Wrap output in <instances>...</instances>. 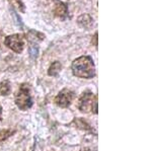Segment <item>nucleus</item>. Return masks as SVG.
Masks as SVG:
<instances>
[{
  "label": "nucleus",
  "mask_w": 152,
  "mask_h": 151,
  "mask_svg": "<svg viewBox=\"0 0 152 151\" xmlns=\"http://www.w3.org/2000/svg\"><path fill=\"white\" fill-rule=\"evenodd\" d=\"M72 72L75 76L80 78L90 79L95 75V66L94 60L89 56H81L73 61L71 66Z\"/></svg>",
  "instance_id": "nucleus-1"
},
{
  "label": "nucleus",
  "mask_w": 152,
  "mask_h": 151,
  "mask_svg": "<svg viewBox=\"0 0 152 151\" xmlns=\"http://www.w3.org/2000/svg\"><path fill=\"white\" fill-rule=\"evenodd\" d=\"M15 104L21 111H26L33 106V98L31 96V87L28 83H23L19 86L18 92L15 96Z\"/></svg>",
  "instance_id": "nucleus-2"
},
{
  "label": "nucleus",
  "mask_w": 152,
  "mask_h": 151,
  "mask_svg": "<svg viewBox=\"0 0 152 151\" xmlns=\"http://www.w3.org/2000/svg\"><path fill=\"white\" fill-rule=\"evenodd\" d=\"M78 109L82 113H92L97 114V96L91 91H84L78 99Z\"/></svg>",
  "instance_id": "nucleus-3"
},
{
  "label": "nucleus",
  "mask_w": 152,
  "mask_h": 151,
  "mask_svg": "<svg viewBox=\"0 0 152 151\" xmlns=\"http://www.w3.org/2000/svg\"><path fill=\"white\" fill-rule=\"evenodd\" d=\"M4 45L8 47L10 50L15 52L16 54H20L24 47L23 36L19 34H14V35L7 36L4 39Z\"/></svg>",
  "instance_id": "nucleus-4"
},
{
  "label": "nucleus",
  "mask_w": 152,
  "mask_h": 151,
  "mask_svg": "<svg viewBox=\"0 0 152 151\" xmlns=\"http://www.w3.org/2000/svg\"><path fill=\"white\" fill-rule=\"evenodd\" d=\"M74 98V92L70 89L64 88L57 94L55 98V104L60 108H68Z\"/></svg>",
  "instance_id": "nucleus-5"
},
{
  "label": "nucleus",
  "mask_w": 152,
  "mask_h": 151,
  "mask_svg": "<svg viewBox=\"0 0 152 151\" xmlns=\"http://www.w3.org/2000/svg\"><path fill=\"white\" fill-rule=\"evenodd\" d=\"M53 13L56 18H60L61 20H64L68 18V5L65 2L57 1L54 6Z\"/></svg>",
  "instance_id": "nucleus-6"
},
{
  "label": "nucleus",
  "mask_w": 152,
  "mask_h": 151,
  "mask_svg": "<svg viewBox=\"0 0 152 151\" xmlns=\"http://www.w3.org/2000/svg\"><path fill=\"white\" fill-rule=\"evenodd\" d=\"M45 38L46 36L44 34L40 33V31H34V30L28 31V34H26V40H28L31 45H36L37 43L42 42Z\"/></svg>",
  "instance_id": "nucleus-7"
},
{
  "label": "nucleus",
  "mask_w": 152,
  "mask_h": 151,
  "mask_svg": "<svg viewBox=\"0 0 152 151\" xmlns=\"http://www.w3.org/2000/svg\"><path fill=\"white\" fill-rule=\"evenodd\" d=\"M77 23L79 24L81 28H85V30H88V28H90L94 26V20L89 14L84 13V14H81V15L77 18Z\"/></svg>",
  "instance_id": "nucleus-8"
},
{
  "label": "nucleus",
  "mask_w": 152,
  "mask_h": 151,
  "mask_svg": "<svg viewBox=\"0 0 152 151\" xmlns=\"http://www.w3.org/2000/svg\"><path fill=\"white\" fill-rule=\"evenodd\" d=\"M61 69H62V65H61V63L58 62V61H55V62H53L52 64H51V66L49 67L48 74L50 75V76L55 77L61 72Z\"/></svg>",
  "instance_id": "nucleus-9"
},
{
  "label": "nucleus",
  "mask_w": 152,
  "mask_h": 151,
  "mask_svg": "<svg viewBox=\"0 0 152 151\" xmlns=\"http://www.w3.org/2000/svg\"><path fill=\"white\" fill-rule=\"evenodd\" d=\"M73 125L76 126V128L78 129H81V130H85V131H90L91 130V127H90V125L87 123L85 120H83V119H75L74 121H73Z\"/></svg>",
  "instance_id": "nucleus-10"
},
{
  "label": "nucleus",
  "mask_w": 152,
  "mask_h": 151,
  "mask_svg": "<svg viewBox=\"0 0 152 151\" xmlns=\"http://www.w3.org/2000/svg\"><path fill=\"white\" fill-rule=\"evenodd\" d=\"M11 91V85L8 80H4L0 83V93L1 96H8Z\"/></svg>",
  "instance_id": "nucleus-11"
},
{
  "label": "nucleus",
  "mask_w": 152,
  "mask_h": 151,
  "mask_svg": "<svg viewBox=\"0 0 152 151\" xmlns=\"http://www.w3.org/2000/svg\"><path fill=\"white\" fill-rule=\"evenodd\" d=\"M8 1L12 6L15 7L16 9H18L20 12L26 11V6H24L23 0H8Z\"/></svg>",
  "instance_id": "nucleus-12"
},
{
  "label": "nucleus",
  "mask_w": 152,
  "mask_h": 151,
  "mask_svg": "<svg viewBox=\"0 0 152 151\" xmlns=\"http://www.w3.org/2000/svg\"><path fill=\"white\" fill-rule=\"evenodd\" d=\"M12 134H14V131L13 130H10V129H8V130H2L0 131V143L3 142L4 140H6L7 138H9Z\"/></svg>",
  "instance_id": "nucleus-13"
},
{
  "label": "nucleus",
  "mask_w": 152,
  "mask_h": 151,
  "mask_svg": "<svg viewBox=\"0 0 152 151\" xmlns=\"http://www.w3.org/2000/svg\"><path fill=\"white\" fill-rule=\"evenodd\" d=\"M38 47H37L36 45H31L29 46V54H31V56L33 58H36L38 57Z\"/></svg>",
  "instance_id": "nucleus-14"
},
{
  "label": "nucleus",
  "mask_w": 152,
  "mask_h": 151,
  "mask_svg": "<svg viewBox=\"0 0 152 151\" xmlns=\"http://www.w3.org/2000/svg\"><path fill=\"white\" fill-rule=\"evenodd\" d=\"M92 44L95 48H97V31H95L94 36H92Z\"/></svg>",
  "instance_id": "nucleus-15"
},
{
  "label": "nucleus",
  "mask_w": 152,
  "mask_h": 151,
  "mask_svg": "<svg viewBox=\"0 0 152 151\" xmlns=\"http://www.w3.org/2000/svg\"><path fill=\"white\" fill-rule=\"evenodd\" d=\"M2 120V108L0 107V122Z\"/></svg>",
  "instance_id": "nucleus-16"
},
{
  "label": "nucleus",
  "mask_w": 152,
  "mask_h": 151,
  "mask_svg": "<svg viewBox=\"0 0 152 151\" xmlns=\"http://www.w3.org/2000/svg\"><path fill=\"white\" fill-rule=\"evenodd\" d=\"M80 151H92V150L88 149V148H85V149H82V150H80Z\"/></svg>",
  "instance_id": "nucleus-17"
},
{
  "label": "nucleus",
  "mask_w": 152,
  "mask_h": 151,
  "mask_svg": "<svg viewBox=\"0 0 152 151\" xmlns=\"http://www.w3.org/2000/svg\"><path fill=\"white\" fill-rule=\"evenodd\" d=\"M1 35L2 34H1V31H0V42H1ZM0 45H1V44H0ZM0 47H1V46H0Z\"/></svg>",
  "instance_id": "nucleus-18"
}]
</instances>
